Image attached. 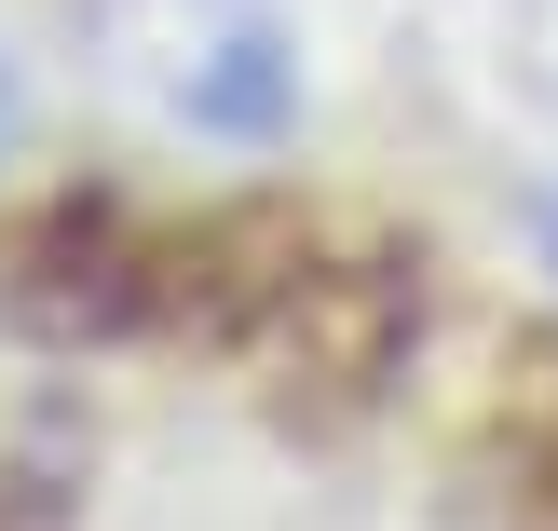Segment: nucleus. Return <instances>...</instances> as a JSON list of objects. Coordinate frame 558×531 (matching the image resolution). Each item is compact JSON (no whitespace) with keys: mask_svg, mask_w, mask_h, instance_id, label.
<instances>
[{"mask_svg":"<svg viewBox=\"0 0 558 531\" xmlns=\"http://www.w3.org/2000/svg\"><path fill=\"white\" fill-rule=\"evenodd\" d=\"M82 55H96L109 109L163 136V150L259 164L314 109V41L287 0H82Z\"/></svg>","mask_w":558,"mask_h":531,"instance_id":"f257e3e1","label":"nucleus"},{"mask_svg":"<svg viewBox=\"0 0 558 531\" xmlns=\"http://www.w3.org/2000/svg\"><path fill=\"white\" fill-rule=\"evenodd\" d=\"M14 123H27V96H14V55H0V164H14Z\"/></svg>","mask_w":558,"mask_h":531,"instance_id":"f03ea898","label":"nucleus"},{"mask_svg":"<svg viewBox=\"0 0 558 531\" xmlns=\"http://www.w3.org/2000/svg\"><path fill=\"white\" fill-rule=\"evenodd\" d=\"M545 260H558V191H545Z\"/></svg>","mask_w":558,"mask_h":531,"instance_id":"7ed1b4c3","label":"nucleus"}]
</instances>
